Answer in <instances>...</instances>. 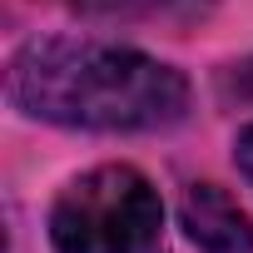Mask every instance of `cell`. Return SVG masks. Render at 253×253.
Listing matches in <instances>:
<instances>
[{"label": "cell", "instance_id": "6da1fadb", "mask_svg": "<svg viewBox=\"0 0 253 253\" xmlns=\"http://www.w3.org/2000/svg\"><path fill=\"white\" fill-rule=\"evenodd\" d=\"M10 99L45 124L94 134H154L184 119L189 80L129 45L30 40L10 65Z\"/></svg>", "mask_w": 253, "mask_h": 253}, {"label": "cell", "instance_id": "7a4b0ae2", "mask_svg": "<svg viewBox=\"0 0 253 253\" xmlns=\"http://www.w3.org/2000/svg\"><path fill=\"white\" fill-rule=\"evenodd\" d=\"M164 228L154 184L129 164H99L70 179L50 209L55 253H149Z\"/></svg>", "mask_w": 253, "mask_h": 253}, {"label": "cell", "instance_id": "3957f363", "mask_svg": "<svg viewBox=\"0 0 253 253\" xmlns=\"http://www.w3.org/2000/svg\"><path fill=\"white\" fill-rule=\"evenodd\" d=\"M179 213L199 253H253V218L218 184H189Z\"/></svg>", "mask_w": 253, "mask_h": 253}, {"label": "cell", "instance_id": "277c9868", "mask_svg": "<svg viewBox=\"0 0 253 253\" xmlns=\"http://www.w3.org/2000/svg\"><path fill=\"white\" fill-rule=\"evenodd\" d=\"M84 10H99V15H164L174 5H199V0H75Z\"/></svg>", "mask_w": 253, "mask_h": 253}, {"label": "cell", "instance_id": "5b68a950", "mask_svg": "<svg viewBox=\"0 0 253 253\" xmlns=\"http://www.w3.org/2000/svg\"><path fill=\"white\" fill-rule=\"evenodd\" d=\"M223 89L253 104V60H243V65H233V70H228V80H223Z\"/></svg>", "mask_w": 253, "mask_h": 253}, {"label": "cell", "instance_id": "8992f818", "mask_svg": "<svg viewBox=\"0 0 253 253\" xmlns=\"http://www.w3.org/2000/svg\"><path fill=\"white\" fill-rule=\"evenodd\" d=\"M233 159H238V174L253 184V124H248V129L238 134V144H233Z\"/></svg>", "mask_w": 253, "mask_h": 253}]
</instances>
